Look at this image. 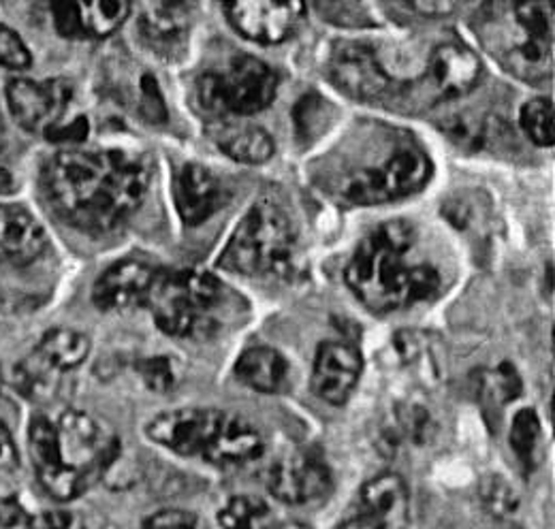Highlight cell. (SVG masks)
<instances>
[{
	"label": "cell",
	"instance_id": "cell-14",
	"mask_svg": "<svg viewBox=\"0 0 555 529\" xmlns=\"http://www.w3.org/2000/svg\"><path fill=\"white\" fill-rule=\"evenodd\" d=\"M409 487L398 474H380L363 485L359 508L340 529H406Z\"/></svg>",
	"mask_w": 555,
	"mask_h": 529
},
{
	"label": "cell",
	"instance_id": "cell-37",
	"mask_svg": "<svg viewBox=\"0 0 555 529\" xmlns=\"http://www.w3.org/2000/svg\"><path fill=\"white\" fill-rule=\"evenodd\" d=\"M139 529H208L202 519L186 511H160L143 521Z\"/></svg>",
	"mask_w": 555,
	"mask_h": 529
},
{
	"label": "cell",
	"instance_id": "cell-35",
	"mask_svg": "<svg viewBox=\"0 0 555 529\" xmlns=\"http://www.w3.org/2000/svg\"><path fill=\"white\" fill-rule=\"evenodd\" d=\"M139 112L147 122H165L167 120V109L163 103V96L158 92V86L154 77L143 75L139 83Z\"/></svg>",
	"mask_w": 555,
	"mask_h": 529
},
{
	"label": "cell",
	"instance_id": "cell-19",
	"mask_svg": "<svg viewBox=\"0 0 555 529\" xmlns=\"http://www.w3.org/2000/svg\"><path fill=\"white\" fill-rule=\"evenodd\" d=\"M191 35V7L184 2H152L139 20V37L160 59H178Z\"/></svg>",
	"mask_w": 555,
	"mask_h": 529
},
{
	"label": "cell",
	"instance_id": "cell-26",
	"mask_svg": "<svg viewBox=\"0 0 555 529\" xmlns=\"http://www.w3.org/2000/svg\"><path fill=\"white\" fill-rule=\"evenodd\" d=\"M59 380H61V372L50 367L37 352H33L22 363H17L13 372L15 389L33 401H43L54 396Z\"/></svg>",
	"mask_w": 555,
	"mask_h": 529
},
{
	"label": "cell",
	"instance_id": "cell-18",
	"mask_svg": "<svg viewBox=\"0 0 555 529\" xmlns=\"http://www.w3.org/2000/svg\"><path fill=\"white\" fill-rule=\"evenodd\" d=\"M131 2L127 0H59L52 4V15L63 37L103 39L116 33L129 17Z\"/></svg>",
	"mask_w": 555,
	"mask_h": 529
},
{
	"label": "cell",
	"instance_id": "cell-24",
	"mask_svg": "<svg viewBox=\"0 0 555 529\" xmlns=\"http://www.w3.org/2000/svg\"><path fill=\"white\" fill-rule=\"evenodd\" d=\"M235 374L246 387L259 393H276L286 383L288 363L276 348L255 346L244 350V354L237 359Z\"/></svg>",
	"mask_w": 555,
	"mask_h": 529
},
{
	"label": "cell",
	"instance_id": "cell-12",
	"mask_svg": "<svg viewBox=\"0 0 555 529\" xmlns=\"http://www.w3.org/2000/svg\"><path fill=\"white\" fill-rule=\"evenodd\" d=\"M306 13L301 0H231L224 2V15L246 39L263 46L286 41Z\"/></svg>",
	"mask_w": 555,
	"mask_h": 529
},
{
	"label": "cell",
	"instance_id": "cell-30",
	"mask_svg": "<svg viewBox=\"0 0 555 529\" xmlns=\"http://www.w3.org/2000/svg\"><path fill=\"white\" fill-rule=\"evenodd\" d=\"M270 517V508L261 498L235 495L220 511L218 521L224 529H261Z\"/></svg>",
	"mask_w": 555,
	"mask_h": 529
},
{
	"label": "cell",
	"instance_id": "cell-44",
	"mask_svg": "<svg viewBox=\"0 0 555 529\" xmlns=\"http://www.w3.org/2000/svg\"><path fill=\"white\" fill-rule=\"evenodd\" d=\"M282 529H306V528H301V526H286V528H282Z\"/></svg>",
	"mask_w": 555,
	"mask_h": 529
},
{
	"label": "cell",
	"instance_id": "cell-40",
	"mask_svg": "<svg viewBox=\"0 0 555 529\" xmlns=\"http://www.w3.org/2000/svg\"><path fill=\"white\" fill-rule=\"evenodd\" d=\"M30 529H86L81 528L67 513H41L30 519Z\"/></svg>",
	"mask_w": 555,
	"mask_h": 529
},
{
	"label": "cell",
	"instance_id": "cell-4",
	"mask_svg": "<svg viewBox=\"0 0 555 529\" xmlns=\"http://www.w3.org/2000/svg\"><path fill=\"white\" fill-rule=\"evenodd\" d=\"M554 4L489 2L477 11L473 28L489 56L526 83L554 75Z\"/></svg>",
	"mask_w": 555,
	"mask_h": 529
},
{
	"label": "cell",
	"instance_id": "cell-13",
	"mask_svg": "<svg viewBox=\"0 0 555 529\" xmlns=\"http://www.w3.org/2000/svg\"><path fill=\"white\" fill-rule=\"evenodd\" d=\"M222 410L178 408L154 416L147 425V438L182 457H204L214 438Z\"/></svg>",
	"mask_w": 555,
	"mask_h": 529
},
{
	"label": "cell",
	"instance_id": "cell-42",
	"mask_svg": "<svg viewBox=\"0 0 555 529\" xmlns=\"http://www.w3.org/2000/svg\"><path fill=\"white\" fill-rule=\"evenodd\" d=\"M22 519H24V511H22L17 498L0 500V528H13V526L22 524Z\"/></svg>",
	"mask_w": 555,
	"mask_h": 529
},
{
	"label": "cell",
	"instance_id": "cell-28",
	"mask_svg": "<svg viewBox=\"0 0 555 529\" xmlns=\"http://www.w3.org/2000/svg\"><path fill=\"white\" fill-rule=\"evenodd\" d=\"M479 396L487 405L502 408L508 401L521 396V378L511 363H502L493 370H487L479 378Z\"/></svg>",
	"mask_w": 555,
	"mask_h": 529
},
{
	"label": "cell",
	"instance_id": "cell-17",
	"mask_svg": "<svg viewBox=\"0 0 555 529\" xmlns=\"http://www.w3.org/2000/svg\"><path fill=\"white\" fill-rule=\"evenodd\" d=\"M363 370L361 352L347 341H323L312 370V391L327 403L343 405L352 396Z\"/></svg>",
	"mask_w": 555,
	"mask_h": 529
},
{
	"label": "cell",
	"instance_id": "cell-11",
	"mask_svg": "<svg viewBox=\"0 0 555 529\" xmlns=\"http://www.w3.org/2000/svg\"><path fill=\"white\" fill-rule=\"evenodd\" d=\"M481 61L464 43H440L418 77V92L427 103L466 96L481 81Z\"/></svg>",
	"mask_w": 555,
	"mask_h": 529
},
{
	"label": "cell",
	"instance_id": "cell-33",
	"mask_svg": "<svg viewBox=\"0 0 555 529\" xmlns=\"http://www.w3.org/2000/svg\"><path fill=\"white\" fill-rule=\"evenodd\" d=\"M17 469H20V455H17L15 442L7 425L0 421V500L15 498L13 482H15Z\"/></svg>",
	"mask_w": 555,
	"mask_h": 529
},
{
	"label": "cell",
	"instance_id": "cell-36",
	"mask_svg": "<svg viewBox=\"0 0 555 529\" xmlns=\"http://www.w3.org/2000/svg\"><path fill=\"white\" fill-rule=\"evenodd\" d=\"M398 418H400V427L404 429V434L415 440V442H425L429 438V431H431V418H429V412L423 408V405H404L400 408L398 412Z\"/></svg>",
	"mask_w": 555,
	"mask_h": 529
},
{
	"label": "cell",
	"instance_id": "cell-21",
	"mask_svg": "<svg viewBox=\"0 0 555 529\" xmlns=\"http://www.w3.org/2000/svg\"><path fill=\"white\" fill-rule=\"evenodd\" d=\"M173 197L182 220L189 227H197L222 207L224 191L209 169L197 163H186L176 176Z\"/></svg>",
	"mask_w": 555,
	"mask_h": 529
},
{
	"label": "cell",
	"instance_id": "cell-22",
	"mask_svg": "<svg viewBox=\"0 0 555 529\" xmlns=\"http://www.w3.org/2000/svg\"><path fill=\"white\" fill-rule=\"evenodd\" d=\"M266 442L261 431L244 416L222 412L218 429L209 440L204 460L218 467H233L255 462L263 455Z\"/></svg>",
	"mask_w": 555,
	"mask_h": 529
},
{
	"label": "cell",
	"instance_id": "cell-31",
	"mask_svg": "<svg viewBox=\"0 0 555 529\" xmlns=\"http://www.w3.org/2000/svg\"><path fill=\"white\" fill-rule=\"evenodd\" d=\"M332 105L323 101L319 94H306L301 101L295 105L293 120L297 134L304 137L308 143L317 139L321 132L330 127V112Z\"/></svg>",
	"mask_w": 555,
	"mask_h": 529
},
{
	"label": "cell",
	"instance_id": "cell-27",
	"mask_svg": "<svg viewBox=\"0 0 555 529\" xmlns=\"http://www.w3.org/2000/svg\"><path fill=\"white\" fill-rule=\"evenodd\" d=\"M511 447H513L517 460L526 465V469H532L539 462L541 421L534 410L526 408L515 414L513 425H511Z\"/></svg>",
	"mask_w": 555,
	"mask_h": 529
},
{
	"label": "cell",
	"instance_id": "cell-1",
	"mask_svg": "<svg viewBox=\"0 0 555 529\" xmlns=\"http://www.w3.org/2000/svg\"><path fill=\"white\" fill-rule=\"evenodd\" d=\"M147 178L143 158L127 150H63L46 163L41 186L67 227L105 235L139 209Z\"/></svg>",
	"mask_w": 555,
	"mask_h": 529
},
{
	"label": "cell",
	"instance_id": "cell-34",
	"mask_svg": "<svg viewBox=\"0 0 555 529\" xmlns=\"http://www.w3.org/2000/svg\"><path fill=\"white\" fill-rule=\"evenodd\" d=\"M0 65L11 70H26L33 65V56L22 37L4 24H0Z\"/></svg>",
	"mask_w": 555,
	"mask_h": 529
},
{
	"label": "cell",
	"instance_id": "cell-6",
	"mask_svg": "<svg viewBox=\"0 0 555 529\" xmlns=\"http://www.w3.org/2000/svg\"><path fill=\"white\" fill-rule=\"evenodd\" d=\"M295 233L286 211L272 198L257 201L229 237L218 264L237 275H276L293 261Z\"/></svg>",
	"mask_w": 555,
	"mask_h": 529
},
{
	"label": "cell",
	"instance_id": "cell-38",
	"mask_svg": "<svg viewBox=\"0 0 555 529\" xmlns=\"http://www.w3.org/2000/svg\"><path fill=\"white\" fill-rule=\"evenodd\" d=\"M483 498H486L487 506L498 515L511 513L515 508V495H513L511 487L500 478L487 480L486 487H483Z\"/></svg>",
	"mask_w": 555,
	"mask_h": 529
},
{
	"label": "cell",
	"instance_id": "cell-16",
	"mask_svg": "<svg viewBox=\"0 0 555 529\" xmlns=\"http://www.w3.org/2000/svg\"><path fill=\"white\" fill-rule=\"evenodd\" d=\"M156 267L127 259L112 264L94 284L92 301L103 312H133L145 308Z\"/></svg>",
	"mask_w": 555,
	"mask_h": 529
},
{
	"label": "cell",
	"instance_id": "cell-7",
	"mask_svg": "<svg viewBox=\"0 0 555 529\" xmlns=\"http://www.w3.org/2000/svg\"><path fill=\"white\" fill-rule=\"evenodd\" d=\"M276 90V73L255 56H235L197 79V101L209 122L259 114L274 103Z\"/></svg>",
	"mask_w": 555,
	"mask_h": 529
},
{
	"label": "cell",
	"instance_id": "cell-9",
	"mask_svg": "<svg viewBox=\"0 0 555 529\" xmlns=\"http://www.w3.org/2000/svg\"><path fill=\"white\" fill-rule=\"evenodd\" d=\"M73 101L69 81L50 77L43 81L13 79L7 86V103L13 120L28 132L46 134L61 127Z\"/></svg>",
	"mask_w": 555,
	"mask_h": 529
},
{
	"label": "cell",
	"instance_id": "cell-41",
	"mask_svg": "<svg viewBox=\"0 0 555 529\" xmlns=\"http://www.w3.org/2000/svg\"><path fill=\"white\" fill-rule=\"evenodd\" d=\"M15 189H17V184H15L13 171L7 160V141H4L2 127H0V195H11Z\"/></svg>",
	"mask_w": 555,
	"mask_h": 529
},
{
	"label": "cell",
	"instance_id": "cell-43",
	"mask_svg": "<svg viewBox=\"0 0 555 529\" xmlns=\"http://www.w3.org/2000/svg\"><path fill=\"white\" fill-rule=\"evenodd\" d=\"M409 7H413L416 13L427 17H442V15H449L457 4L455 2H411Z\"/></svg>",
	"mask_w": 555,
	"mask_h": 529
},
{
	"label": "cell",
	"instance_id": "cell-3",
	"mask_svg": "<svg viewBox=\"0 0 555 529\" xmlns=\"http://www.w3.org/2000/svg\"><path fill=\"white\" fill-rule=\"evenodd\" d=\"M28 444L41 487L61 502L86 493L120 460V438L79 410L63 412L56 423L35 416Z\"/></svg>",
	"mask_w": 555,
	"mask_h": 529
},
{
	"label": "cell",
	"instance_id": "cell-15",
	"mask_svg": "<svg viewBox=\"0 0 555 529\" xmlns=\"http://www.w3.org/2000/svg\"><path fill=\"white\" fill-rule=\"evenodd\" d=\"M268 487L280 502L310 504L330 493L332 472L321 455L295 451L272 465Z\"/></svg>",
	"mask_w": 555,
	"mask_h": 529
},
{
	"label": "cell",
	"instance_id": "cell-23",
	"mask_svg": "<svg viewBox=\"0 0 555 529\" xmlns=\"http://www.w3.org/2000/svg\"><path fill=\"white\" fill-rule=\"evenodd\" d=\"M208 132L220 152L244 165L268 163L276 152L272 134L263 127L246 122V118L214 120Z\"/></svg>",
	"mask_w": 555,
	"mask_h": 529
},
{
	"label": "cell",
	"instance_id": "cell-10",
	"mask_svg": "<svg viewBox=\"0 0 555 529\" xmlns=\"http://www.w3.org/2000/svg\"><path fill=\"white\" fill-rule=\"evenodd\" d=\"M325 73L343 94L359 103L378 101L391 90L393 83L376 52L359 41H336L330 52Z\"/></svg>",
	"mask_w": 555,
	"mask_h": 529
},
{
	"label": "cell",
	"instance_id": "cell-8",
	"mask_svg": "<svg viewBox=\"0 0 555 529\" xmlns=\"http://www.w3.org/2000/svg\"><path fill=\"white\" fill-rule=\"evenodd\" d=\"M431 176L427 154L413 141H398L378 163L363 165L343 178L338 195L348 205H378L411 197L425 189Z\"/></svg>",
	"mask_w": 555,
	"mask_h": 529
},
{
	"label": "cell",
	"instance_id": "cell-39",
	"mask_svg": "<svg viewBox=\"0 0 555 529\" xmlns=\"http://www.w3.org/2000/svg\"><path fill=\"white\" fill-rule=\"evenodd\" d=\"M88 137V120L75 118L70 125H61L59 129L48 132V139L54 143H79Z\"/></svg>",
	"mask_w": 555,
	"mask_h": 529
},
{
	"label": "cell",
	"instance_id": "cell-32",
	"mask_svg": "<svg viewBox=\"0 0 555 529\" xmlns=\"http://www.w3.org/2000/svg\"><path fill=\"white\" fill-rule=\"evenodd\" d=\"M138 372L143 385L154 393H167L178 383L176 361L165 354L141 359L138 363Z\"/></svg>",
	"mask_w": 555,
	"mask_h": 529
},
{
	"label": "cell",
	"instance_id": "cell-20",
	"mask_svg": "<svg viewBox=\"0 0 555 529\" xmlns=\"http://www.w3.org/2000/svg\"><path fill=\"white\" fill-rule=\"evenodd\" d=\"M46 250L48 235L33 214L20 205H0V263L26 267Z\"/></svg>",
	"mask_w": 555,
	"mask_h": 529
},
{
	"label": "cell",
	"instance_id": "cell-5",
	"mask_svg": "<svg viewBox=\"0 0 555 529\" xmlns=\"http://www.w3.org/2000/svg\"><path fill=\"white\" fill-rule=\"evenodd\" d=\"M224 288L216 275L199 269H160L145 308L156 327L171 337H208L220 327Z\"/></svg>",
	"mask_w": 555,
	"mask_h": 529
},
{
	"label": "cell",
	"instance_id": "cell-25",
	"mask_svg": "<svg viewBox=\"0 0 555 529\" xmlns=\"http://www.w3.org/2000/svg\"><path fill=\"white\" fill-rule=\"evenodd\" d=\"M33 352H37L50 367L63 374L79 367L88 359L90 339L79 331L52 330L41 337Z\"/></svg>",
	"mask_w": 555,
	"mask_h": 529
},
{
	"label": "cell",
	"instance_id": "cell-2",
	"mask_svg": "<svg viewBox=\"0 0 555 529\" xmlns=\"http://www.w3.org/2000/svg\"><path fill=\"white\" fill-rule=\"evenodd\" d=\"M415 229L404 222H387L372 231L350 257L345 278L354 297L376 314L411 308L436 297L440 273L421 259Z\"/></svg>",
	"mask_w": 555,
	"mask_h": 529
},
{
	"label": "cell",
	"instance_id": "cell-29",
	"mask_svg": "<svg viewBox=\"0 0 555 529\" xmlns=\"http://www.w3.org/2000/svg\"><path fill=\"white\" fill-rule=\"evenodd\" d=\"M519 125L539 147H552L555 143L554 101L547 96L532 99L521 107Z\"/></svg>",
	"mask_w": 555,
	"mask_h": 529
}]
</instances>
